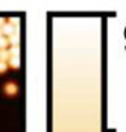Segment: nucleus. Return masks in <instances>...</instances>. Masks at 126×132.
Returning <instances> with one entry per match:
<instances>
[{
    "label": "nucleus",
    "instance_id": "obj_10",
    "mask_svg": "<svg viewBox=\"0 0 126 132\" xmlns=\"http://www.w3.org/2000/svg\"><path fill=\"white\" fill-rule=\"evenodd\" d=\"M5 21H6V20H5V18H2V17H0V27L3 26V24H5Z\"/></svg>",
    "mask_w": 126,
    "mask_h": 132
},
{
    "label": "nucleus",
    "instance_id": "obj_8",
    "mask_svg": "<svg viewBox=\"0 0 126 132\" xmlns=\"http://www.w3.org/2000/svg\"><path fill=\"white\" fill-rule=\"evenodd\" d=\"M18 21H20V18H18V17H15V18L11 17V18L8 20V23H9L11 26H14V27H18Z\"/></svg>",
    "mask_w": 126,
    "mask_h": 132
},
{
    "label": "nucleus",
    "instance_id": "obj_1",
    "mask_svg": "<svg viewBox=\"0 0 126 132\" xmlns=\"http://www.w3.org/2000/svg\"><path fill=\"white\" fill-rule=\"evenodd\" d=\"M3 93H5L6 96H9V97L17 96V94H18V85H17L14 80H8V82L3 85Z\"/></svg>",
    "mask_w": 126,
    "mask_h": 132
},
{
    "label": "nucleus",
    "instance_id": "obj_6",
    "mask_svg": "<svg viewBox=\"0 0 126 132\" xmlns=\"http://www.w3.org/2000/svg\"><path fill=\"white\" fill-rule=\"evenodd\" d=\"M8 46H9V43H8V38L6 37H0V50H3V49H8Z\"/></svg>",
    "mask_w": 126,
    "mask_h": 132
},
{
    "label": "nucleus",
    "instance_id": "obj_2",
    "mask_svg": "<svg viewBox=\"0 0 126 132\" xmlns=\"http://www.w3.org/2000/svg\"><path fill=\"white\" fill-rule=\"evenodd\" d=\"M0 32H2V35H3V37H6V38H8L9 35L15 34L17 30H15V27L11 26V24H9L8 21H5V24H3V26L0 27Z\"/></svg>",
    "mask_w": 126,
    "mask_h": 132
},
{
    "label": "nucleus",
    "instance_id": "obj_11",
    "mask_svg": "<svg viewBox=\"0 0 126 132\" xmlns=\"http://www.w3.org/2000/svg\"><path fill=\"white\" fill-rule=\"evenodd\" d=\"M0 37H2V32H0Z\"/></svg>",
    "mask_w": 126,
    "mask_h": 132
},
{
    "label": "nucleus",
    "instance_id": "obj_9",
    "mask_svg": "<svg viewBox=\"0 0 126 132\" xmlns=\"http://www.w3.org/2000/svg\"><path fill=\"white\" fill-rule=\"evenodd\" d=\"M8 68H9V67H8V62H2V61H0V75L6 73Z\"/></svg>",
    "mask_w": 126,
    "mask_h": 132
},
{
    "label": "nucleus",
    "instance_id": "obj_7",
    "mask_svg": "<svg viewBox=\"0 0 126 132\" xmlns=\"http://www.w3.org/2000/svg\"><path fill=\"white\" fill-rule=\"evenodd\" d=\"M8 52L11 56H18V53H20V47L18 46H12L11 49H8Z\"/></svg>",
    "mask_w": 126,
    "mask_h": 132
},
{
    "label": "nucleus",
    "instance_id": "obj_5",
    "mask_svg": "<svg viewBox=\"0 0 126 132\" xmlns=\"http://www.w3.org/2000/svg\"><path fill=\"white\" fill-rule=\"evenodd\" d=\"M9 58H11V55H9V52H8V49L0 50V61H2V62H8Z\"/></svg>",
    "mask_w": 126,
    "mask_h": 132
},
{
    "label": "nucleus",
    "instance_id": "obj_3",
    "mask_svg": "<svg viewBox=\"0 0 126 132\" xmlns=\"http://www.w3.org/2000/svg\"><path fill=\"white\" fill-rule=\"evenodd\" d=\"M8 43H9V46H18V43H20V34L15 32L12 35H9L8 37Z\"/></svg>",
    "mask_w": 126,
    "mask_h": 132
},
{
    "label": "nucleus",
    "instance_id": "obj_4",
    "mask_svg": "<svg viewBox=\"0 0 126 132\" xmlns=\"http://www.w3.org/2000/svg\"><path fill=\"white\" fill-rule=\"evenodd\" d=\"M8 67H12V68H18L20 67V58L18 56H11L9 59H8Z\"/></svg>",
    "mask_w": 126,
    "mask_h": 132
}]
</instances>
